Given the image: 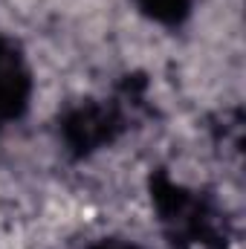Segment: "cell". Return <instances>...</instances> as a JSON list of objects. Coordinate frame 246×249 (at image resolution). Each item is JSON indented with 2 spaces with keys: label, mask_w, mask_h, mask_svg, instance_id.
<instances>
[{
  "label": "cell",
  "mask_w": 246,
  "mask_h": 249,
  "mask_svg": "<svg viewBox=\"0 0 246 249\" xmlns=\"http://www.w3.org/2000/svg\"><path fill=\"white\" fill-rule=\"evenodd\" d=\"M151 15L157 18H165V20H177L188 9V0H139Z\"/></svg>",
  "instance_id": "cell-2"
},
{
  "label": "cell",
  "mask_w": 246,
  "mask_h": 249,
  "mask_svg": "<svg viewBox=\"0 0 246 249\" xmlns=\"http://www.w3.org/2000/svg\"><path fill=\"white\" fill-rule=\"evenodd\" d=\"M122 249H127V247H122ZM130 249H133V247H130Z\"/></svg>",
  "instance_id": "cell-3"
},
{
  "label": "cell",
  "mask_w": 246,
  "mask_h": 249,
  "mask_svg": "<svg viewBox=\"0 0 246 249\" xmlns=\"http://www.w3.org/2000/svg\"><path fill=\"white\" fill-rule=\"evenodd\" d=\"M23 87L26 75L20 70V61L12 55V50L0 44V116L18 113V107L23 105Z\"/></svg>",
  "instance_id": "cell-1"
}]
</instances>
